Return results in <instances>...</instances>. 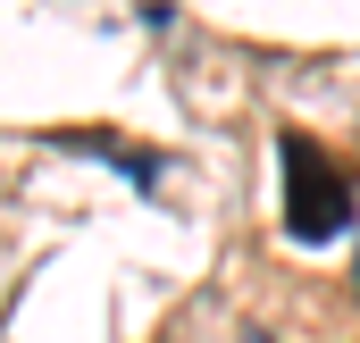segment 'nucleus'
Here are the masks:
<instances>
[{
  "label": "nucleus",
  "mask_w": 360,
  "mask_h": 343,
  "mask_svg": "<svg viewBox=\"0 0 360 343\" xmlns=\"http://www.w3.org/2000/svg\"><path fill=\"white\" fill-rule=\"evenodd\" d=\"M352 226V184L327 151H310L302 134H285V235L293 243H335Z\"/></svg>",
  "instance_id": "nucleus-1"
},
{
  "label": "nucleus",
  "mask_w": 360,
  "mask_h": 343,
  "mask_svg": "<svg viewBox=\"0 0 360 343\" xmlns=\"http://www.w3.org/2000/svg\"><path fill=\"white\" fill-rule=\"evenodd\" d=\"M243 343H276V335H260V327H243Z\"/></svg>",
  "instance_id": "nucleus-2"
}]
</instances>
